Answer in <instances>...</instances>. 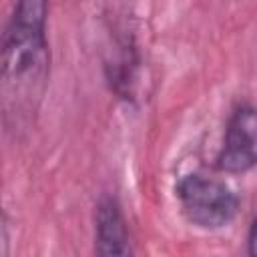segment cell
<instances>
[{"label":"cell","instance_id":"1","mask_svg":"<svg viewBox=\"0 0 257 257\" xmlns=\"http://www.w3.org/2000/svg\"><path fill=\"white\" fill-rule=\"evenodd\" d=\"M48 0H16L2 38V106L6 120L36 110L48 78Z\"/></svg>","mask_w":257,"mask_h":257},{"label":"cell","instance_id":"2","mask_svg":"<svg viewBox=\"0 0 257 257\" xmlns=\"http://www.w3.org/2000/svg\"><path fill=\"white\" fill-rule=\"evenodd\" d=\"M177 197L185 217L203 229H221L237 213L235 193L219 179L199 173L187 175L177 185Z\"/></svg>","mask_w":257,"mask_h":257},{"label":"cell","instance_id":"3","mask_svg":"<svg viewBox=\"0 0 257 257\" xmlns=\"http://www.w3.org/2000/svg\"><path fill=\"white\" fill-rule=\"evenodd\" d=\"M217 167L225 173H245L257 167V108L241 106L233 112Z\"/></svg>","mask_w":257,"mask_h":257},{"label":"cell","instance_id":"4","mask_svg":"<svg viewBox=\"0 0 257 257\" xmlns=\"http://www.w3.org/2000/svg\"><path fill=\"white\" fill-rule=\"evenodd\" d=\"M96 253L98 255H128V231L118 203L104 197L96 207Z\"/></svg>","mask_w":257,"mask_h":257},{"label":"cell","instance_id":"5","mask_svg":"<svg viewBox=\"0 0 257 257\" xmlns=\"http://www.w3.org/2000/svg\"><path fill=\"white\" fill-rule=\"evenodd\" d=\"M247 245H249V253H251V255H257V219L253 221V225H251V229H249Z\"/></svg>","mask_w":257,"mask_h":257}]
</instances>
